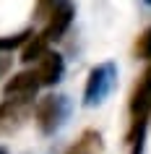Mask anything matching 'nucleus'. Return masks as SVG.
<instances>
[{
  "label": "nucleus",
  "mask_w": 151,
  "mask_h": 154,
  "mask_svg": "<svg viewBox=\"0 0 151 154\" xmlns=\"http://www.w3.org/2000/svg\"><path fill=\"white\" fill-rule=\"evenodd\" d=\"M29 115H34V102L32 99H3L0 102V133L8 136V133H16Z\"/></svg>",
  "instance_id": "obj_4"
},
{
  "label": "nucleus",
  "mask_w": 151,
  "mask_h": 154,
  "mask_svg": "<svg viewBox=\"0 0 151 154\" xmlns=\"http://www.w3.org/2000/svg\"><path fill=\"white\" fill-rule=\"evenodd\" d=\"M99 149H102V136L96 131H83L78 141L68 146L65 154H99Z\"/></svg>",
  "instance_id": "obj_8"
},
{
  "label": "nucleus",
  "mask_w": 151,
  "mask_h": 154,
  "mask_svg": "<svg viewBox=\"0 0 151 154\" xmlns=\"http://www.w3.org/2000/svg\"><path fill=\"white\" fill-rule=\"evenodd\" d=\"M133 52H135V57H141V60H151V26L135 39Z\"/></svg>",
  "instance_id": "obj_11"
},
{
  "label": "nucleus",
  "mask_w": 151,
  "mask_h": 154,
  "mask_svg": "<svg viewBox=\"0 0 151 154\" xmlns=\"http://www.w3.org/2000/svg\"><path fill=\"white\" fill-rule=\"evenodd\" d=\"M32 37H34L32 32H21V34H8V37H0V52H13V50L24 47Z\"/></svg>",
  "instance_id": "obj_10"
},
{
  "label": "nucleus",
  "mask_w": 151,
  "mask_h": 154,
  "mask_svg": "<svg viewBox=\"0 0 151 154\" xmlns=\"http://www.w3.org/2000/svg\"><path fill=\"white\" fill-rule=\"evenodd\" d=\"M39 79H37V71H21V73H13L5 86H3V94L8 99H32L37 97V91H39Z\"/></svg>",
  "instance_id": "obj_6"
},
{
  "label": "nucleus",
  "mask_w": 151,
  "mask_h": 154,
  "mask_svg": "<svg viewBox=\"0 0 151 154\" xmlns=\"http://www.w3.org/2000/svg\"><path fill=\"white\" fill-rule=\"evenodd\" d=\"M0 154H8V149H5V146H0Z\"/></svg>",
  "instance_id": "obj_14"
},
{
  "label": "nucleus",
  "mask_w": 151,
  "mask_h": 154,
  "mask_svg": "<svg viewBox=\"0 0 151 154\" xmlns=\"http://www.w3.org/2000/svg\"><path fill=\"white\" fill-rule=\"evenodd\" d=\"M73 16H76V8H73V3L71 0H57L55 3V8L47 13V24H44V29H42V39L47 42H57V39H63L65 32L71 29L73 24Z\"/></svg>",
  "instance_id": "obj_5"
},
{
  "label": "nucleus",
  "mask_w": 151,
  "mask_h": 154,
  "mask_svg": "<svg viewBox=\"0 0 151 154\" xmlns=\"http://www.w3.org/2000/svg\"><path fill=\"white\" fill-rule=\"evenodd\" d=\"M149 3H151V0H149Z\"/></svg>",
  "instance_id": "obj_15"
},
{
  "label": "nucleus",
  "mask_w": 151,
  "mask_h": 154,
  "mask_svg": "<svg viewBox=\"0 0 151 154\" xmlns=\"http://www.w3.org/2000/svg\"><path fill=\"white\" fill-rule=\"evenodd\" d=\"M37 79H39L42 86H55L60 79H63L65 73V60L60 52H55V50H47L44 55L37 60Z\"/></svg>",
  "instance_id": "obj_7"
},
{
  "label": "nucleus",
  "mask_w": 151,
  "mask_h": 154,
  "mask_svg": "<svg viewBox=\"0 0 151 154\" xmlns=\"http://www.w3.org/2000/svg\"><path fill=\"white\" fill-rule=\"evenodd\" d=\"M151 118V63L135 81L133 94H130V131H128V144L130 154H143V141H146V125Z\"/></svg>",
  "instance_id": "obj_1"
},
{
  "label": "nucleus",
  "mask_w": 151,
  "mask_h": 154,
  "mask_svg": "<svg viewBox=\"0 0 151 154\" xmlns=\"http://www.w3.org/2000/svg\"><path fill=\"white\" fill-rule=\"evenodd\" d=\"M68 118V99L60 94H47L34 102V120L44 136H52Z\"/></svg>",
  "instance_id": "obj_3"
},
{
  "label": "nucleus",
  "mask_w": 151,
  "mask_h": 154,
  "mask_svg": "<svg viewBox=\"0 0 151 154\" xmlns=\"http://www.w3.org/2000/svg\"><path fill=\"white\" fill-rule=\"evenodd\" d=\"M8 60H5V57H0V73H5V71H8Z\"/></svg>",
  "instance_id": "obj_13"
},
{
  "label": "nucleus",
  "mask_w": 151,
  "mask_h": 154,
  "mask_svg": "<svg viewBox=\"0 0 151 154\" xmlns=\"http://www.w3.org/2000/svg\"><path fill=\"white\" fill-rule=\"evenodd\" d=\"M115 81H117V65L115 63H99L89 71L86 79V89H83V105L94 107L102 105L104 99L110 97V91L115 89Z\"/></svg>",
  "instance_id": "obj_2"
},
{
  "label": "nucleus",
  "mask_w": 151,
  "mask_h": 154,
  "mask_svg": "<svg viewBox=\"0 0 151 154\" xmlns=\"http://www.w3.org/2000/svg\"><path fill=\"white\" fill-rule=\"evenodd\" d=\"M44 52H47V42L42 39L39 34H34L32 39L24 45V50H21V60H24V63H37Z\"/></svg>",
  "instance_id": "obj_9"
},
{
  "label": "nucleus",
  "mask_w": 151,
  "mask_h": 154,
  "mask_svg": "<svg viewBox=\"0 0 151 154\" xmlns=\"http://www.w3.org/2000/svg\"><path fill=\"white\" fill-rule=\"evenodd\" d=\"M55 3H57V0H37V8H34V13H37V16H44V18H47V13L55 8Z\"/></svg>",
  "instance_id": "obj_12"
}]
</instances>
